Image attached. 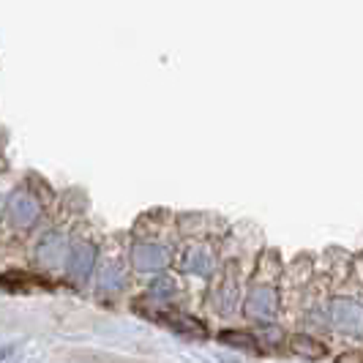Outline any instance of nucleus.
<instances>
[{
    "label": "nucleus",
    "mask_w": 363,
    "mask_h": 363,
    "mask_svg": "<svg viewBox=\"0 0 363 363\" xmlns=\"http://www.w3.org/2000/svg\"><path fill=\"white\" fill-rule=\"evenodd\" d=\"M336 363H363V355H358V352H347V355H339Z\"/></svg>",
    "instance_id": "obj_6"
},
{
    "label": "nucleus",
    "mask_w": 363,
    "mask_h": 363,
    "mask_svg": "<svg viewBox=\"0 0 363 363\" xmlns=\"http://www.w3.org/2000/svg\"><path fill=\"white\" fill-rule=\"evenodd\" d=\"M169 328H175V330H181V333H191V336H202L205 330L197 320H191V317H164Z\"/></svg>",
    "instance_id": "obj_5"
},
{
    "label": "nucleus",
    "mask_w": 363,
    "mask_h": 363,
    "mask_svg": "<svg viewBox=\"0 0 363 363\" xmlns=\"http://www.w3.org/2000/svg\"><path fill=\"white\" fill-rule=\"evenodd\" d=\"M218 339L224 342L227 347H235V350H257V339L252 333H243V330H224L218 333Z\"/></svg>",
    "instance_id": "obj_4"
},
{
    "label": "nucleus",
    "mask_w": 363,
    "mask_h": 363,
    "mask_svg": "<svg viewBox=\"0 0 363 363\" xmlns=\"http://www.w3.org/2000/svg\"><path fill=\"white\" fill-rule=\"evenodd\" d=\"M246 311H249V317H255V320H271L273 314H276V295H273L271 287H257V290L249 295Z\"/></svg>",
    "instance_id": "obj_2"
},
{
    "label": "nucleus",
    "mask_w": 363,
    "mask_h": 363,
    "mask_svg": "<svg viewBox=\"0 0 363 363\" xmlns=\"http://www.w3.org/2000/svg\"><path fill=\"white\" fill-rule=\"evenodd\" d=\"M333 320L347 333H363V309L352 301H336L333 303Z\"/></svg>",
    "instance_id": "obj_1"
},
{
    "label": "nucleus",
    "mask_w": 363,
    "mask_h": 363,
    "mask_svg": "<svg viewBox=\"0 0 363 363\" xmlns=\"http://www.w3.org/2000/svg\"><path fill=\"white\" fill-rule=\"evenodd\" d=\"M290 347H292V352H295V355H303V358H311V361L325 358V347L320 345L317 339H311V336H303V333L292 336Z\"/></svg>",
    "instance_id": "obj_3"
}]
</instances>
